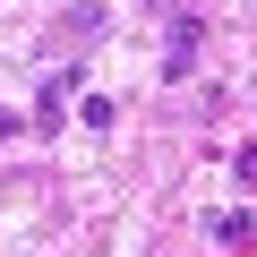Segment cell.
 <instances>
[{
  "label": "cell",
  "mask_w": 257,
  "mask_h": 257,
  "mask_svg": "<svg viewBox=\"0 0 257 257\" xmlns=\"http://www.w3.org/2000/svg\"><path fill=\"white\" fill-rule=\"evenodd\" d=\"M189 60H197V18H180V26H172V52H163V77H189Z\"/></svg>",
  "instance_id": "1"
},
{
  "label": "cell",
  "mask_w": 257,
  "mask_h": 257,
  "mask_svg": "<svg viewBox=\"0 0 257 257\" xmlns=\"http://www.w3.org/2000/svg\"><path fill=\"white\" fill-rule=\"evenodd\" d=\"M69 86H77V77H69V69H60V77H43V94H35V120H43V128H52V120H60V94H69Z\"/></svg>",
  "instance_id": "2"
},
{
  "label": "cell",
  "mask_w": 257,
  "mask_h": 257,
  "mask_svg": "<svg viewBox=\"0 0 257 257\" xmlns=\"http://www.w3.org/2000/svg\"><path fill=\"white\" fill-rule=\"evenodd\" d=\"M240 172H248V180H257V146H248V155H240Z\"/></svg>",
  "instance_id": "3"
}]
</instances>
